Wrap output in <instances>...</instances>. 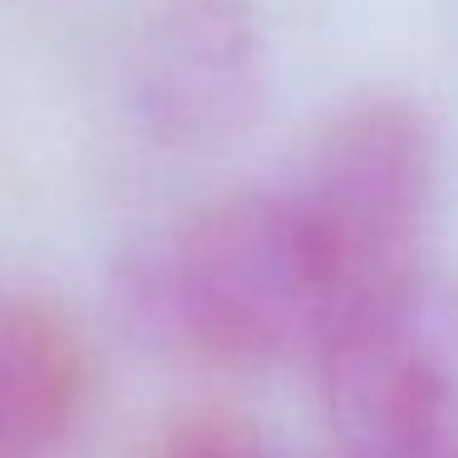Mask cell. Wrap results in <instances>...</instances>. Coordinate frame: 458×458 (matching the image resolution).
Segmentation results:
<instances>
[{
    "label": "cell",
    "mask_w": 458,
    "mask_h": 458,
    "mask_svg": "<svg viewBox=\"0 0 458 458\" xmlns=\"http://www.w3.org/2000/svg\"><path fill=\"white\" fill-rule=\"evenodd\" d=\"M153 340L222 369L316 365L350 296L291 188L232 192L153 237L123 271Z\"/></svg>",
    "instance_id": "6da1fadb"
},
{
    "label": "cell",
    "mask_w": 458,
    "mask_h": 458,
    "mask_svg": "<svg viewBox=\"0 0 458 458\" xmlns=\"http://www.w3.org/2000/svg\"><path fill=\"white\" fill-rule=\"evenodd\" d=\"M444 182V133L409 94L369 89L326 119L291 198L326 247L350 316L428 271Z\"/></svg>",
    "instance_id": "7a4b0ae2"
},
{
    "label": "cell",
    "mask_w": 458,
    "mask_h": 458,
    "mask_svg": "<svg viewBox=\"0 0 458 458\" xmlns=\"http://www.w3.org/2000/svg\"><path fill=\"white\" fill-rule=\"evenodd\" d=\"M345 458H458V286L434 271L360 306L316 360Z\"/></svg>",
    "instance_id": "3957f363"
},
{
    "label": "cell",
    "mask_w": 458,
    "mask_h": 458,
    "mask_svg": "<svg viewBox=\"0 0 458 458\" xmlns=\"http://www.w3.org/2000/svg\"><path fill=\"white\" fill-rule=\"evenodd\" d=\"M129 99L168 148L237 139L267 99V30L251 0H158L133 35Z\"/></svg>",
    "instance_id": "277c9868"
},
{
    "label": "cell",
    "mask_w": 458,
    "mask_h": 458,
    "mask_svg": "<svg viewBox=\"0 0 458 458\" xmlns=\"http://www.w3.org/2000/svg\"><path fill=\"white\" fill-rule=\"evenodd\" d=\"M89 360L60 310L0 296V458H40L70 434Z\"/></svg>",
    "instance_id": "5b68a950"
},
{
    "label": "cell",
    "mask_w": 458,
    "mask_h": 458,
    "mask_svg": "<svg viewBox=\"0 0 458 458\" xmlns=\"http://www.w3.org/2000/svg\"><path fill=\"white\" fill-rule=\"evenodd\" d=\"M158 458H271V454L257 434L227 424V419H192V424L173 428Z\"/></svg>",
    "instance_id": "8992f818"
}]
</instances>
